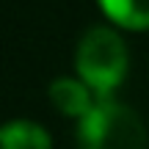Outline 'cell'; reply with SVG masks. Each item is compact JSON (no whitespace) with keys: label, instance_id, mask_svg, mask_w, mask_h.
Here are the masks:
<instances>
[{"label":"cell","instance_id":"obj_3","mask_svg":"<svg viewBox=\"0 0 149 149\" xmlns=\"http://www.w3.org/2000/svg\"><path fill=\"white\" fill-rule=\"evenodd\" d=\"M91 94H94V91H91L83 80L58 77L55 83H50V100L55 102V108H58L64 116H77V119H83L86 113L94 108Z\"/></svg>","mask_w":149,"mask_h":149},{"label":"cell","instance_id":"obj_5","mask_svg":"<svg viewBox=\"0 0 149 149\" xmlns=\"http://www.w3.org/2000/svg\"><path fill=\"white\" fill-rule=\"evenodd\" d=\"M100 6L122 28H130V31L149 28V0H100Z\"/></svg>","mask_w":149,"mask_h":149},{"label":"cell","instance_id":"obj_1","mask_svg":"<svg viewBox=\"0 0 149 149\" xmlns=\"http://www.w3.org/2000/svg\"><path fill=\"white\" fill-rule=\"evenodd\" d=\"M74 64L80 80L94 91V97L111 100L127 74V47L111 28H88L77 44Z\"/></svg>","mask_w":149,"mask_h":149},{"label":"cell","instance_id":"obj_4","mask_svg":"<svg viewBox=\"0 0 149 149\" xmlns=\"http://www.w3.org/2000/svg\"><path fill=\"white\" fill-rule=\"evenodd\" d=\"M0 149H53V141L42 124L17 119L0 127Z\"/></svg>","mask_w":149,"mask_h":149},{"label":"cell","instance_id":"obj_2","mask_svg":"<svg viewBox=\"0 0 149 149\" xmlns=\"http://www.w3.org/2000/svg\"><path fill=\"white\" fill-rule=\"evenodd\" d=\"M77 141L80 149H146V127L133 108L100 100L80 119Z\"/></svg>","mask_w":149,"mask_h":149}]
</instances>
